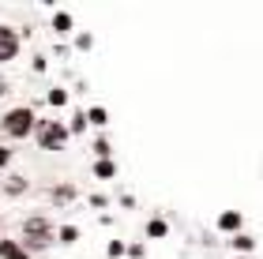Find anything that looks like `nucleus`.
Wrapping results in <instances>:
<instances>
[{"label":"nucleus","instance_id":"obj_16","mask_svg":"<svg viewBox=\"0 0 263 259\" xmlns=\"http://www.w3.org/2000/svg\"><path fill=\"white\" fill-rule=\"evenodd\" d=\"M94 150H98V158H105V154H109V143H105V139H98V143H94Z\"/></svg>","mask_w":263,"mask_h":259},{"label":"nucleus","instance_id":"obj_2","mask_svg":"<svg viewBox=\"0 0 263 259\" xmlns=\"http://www.w3.org/2000/svg\"><path fill=\"white\" fill-rule=\"evenodd\" d=\"M23 241L30 244V248H45V244H53V222L45 214H30L23 222Z\"/></svg>","mask_w":263,"mask_h":259},{"label":"nucleus","instance_id":"obj_7","mask_svg":"<svg viewBox=\"0 0 263 259\" xmlns=\"http://www.w3.org/2000/svg\"><path fill=\"white\" fill-rule=\"evenodd\" d=\"M165 233H170V226H165L162 218H151V222H147V237H154V241H162Z\"/></svg>","mask_w":263,"mask_h":259},{"label":"nucleus","instance_id":"obj_3","mask_svg":"<svg viewBox=\"0 0 263 259\" xmlns=\"http://www.w3.org/2000/svg\"><path fill=\"white\" fill-rule=\"evenodd\" d=\"M34 135H38V143H42V150H61L64 143H68V128L61 124V121H42L38 128H34Z\"/></svg>","mask_w":263,"mask_h":259},{"label":"nucleus","instance_id":"obj_6","mask_svg":"<svg viewBox=\"0 0 263 259\" xmlns=\"http://www.w3.org/2000/svg\"><path fill=\"white\" fill-rule=\"evenodd\" d=\"M218 229H226V233L241 229V214H237V210H226V214L218 218Z\"/></svg>","mask_w":263,"mask_h":259},{"label":"nucleus","instance_id":"obj_11","mask_svg":"<svg viewBox=\"0 0 263 259\" xmlns=\"http://www.w3.org/2000/svg\"><path fill=\"white\" fill-rule=\"evenodd\" d=\"M94 173H98V176H113V173H117V166H113L109 158H98V166H94Z\"/></svg>","mask_w":263,"mask_h":259},{"label":"nucleus","instance_id":"obj_4","mask_svg":"<svg viewBox=\"0 0 263 259\" xmlns=\"http://www.w3.org/2000/svg\"><path fill=\"white\" fill-rule=\"evenodd\" d=\"M15 56H19V34L11 27H0V64L15 61Z\"/></svg>","mask_w":263,"mask_h":259},{"label":"nucleus","instance_id":"obj_9","mask_svg":"<svg viewBox=\"0 0 263 259\" xmlns=\"http://www.w3.org/2000/svg\"><path fill=\"white\" fill-rule=\"evenodd\" d=\"M87 121H90V124H98V128H102L105 121H109V113H105V109H102V105H94V109L87 113Z\"/></svg>","mask_w":263,"mask_h":259},{"label":"nucleus","instance_id":"obj_14","mask_svg":"<svg viewBox=\"0 0 263 259\" xmlns=\"http://www.w3.org/2000/svg\"><path fill=\"white\" fill-rule=\"evenodd\" d=\"M83 128H87V113H76V116H71V128H68V132H83Z\"/></svg>","mask_w":263,"mask_h":259},{"label":"nucleus","instance_id":"obj_13","mask_svg":"<svg viewBox=\"0 0 263 259\" xmlns=\"http://www.w3.org/2000/svg\"><path fill=\"white\" fill-rule=\"evenodd\" d=\"M61 241H64V244H76V241H79V229H76V226H64V229H61Z\"/></svg>","mask_w":263,"mask_h":259},{"label":"nucleus","instance_id":"obj_12","mask_svg":"<svg viewBox=\"0 0 263 259\" xmlns=\"http://www.w3.org/2000/svg\"><path fill=\"white\" fill-rule=\"evenodd\" d=\"M23 188H27V181H23V176H11V181L4 184V192H8V195H19Z\"/></svg>","mask_w":263,"mask_h":259},{"label":"nucleus","instance_id":"obj_17","mask_svg":"<svg viewBox=\"0 0 263 259\" xmlns=\"http://www.w3.org/2000/svg\"><path fill=\"white\" fill-rule=\"evenodd\" d=\"M8 162H11V150H8V147H0V169H4Z\"/></svg>","mask_w":263,"mask_h":259},{"label":"nucleus","instance_id":"obj_5","mask_svg":"<svg viewBox=\"0 0 263 259\" xmlns=\"http://www.w3.org/2000/svg\"><path fill=\"white\" fill-rule=\"evenodd\" d=\"M0 259H30V252L19 241H0Z\"/></svg>","mask_w":263,"mask_h":259},{"label":"nucleus","instance_id":"obj_10","mask_svg":"<svg viewBox=\"0 0 263 259\" xmlns=\"http://www.w3.org/2000/svg\"><path fill=\"white\" fill-rule=\"evenodd\" d=\"M53 27L61 30V34H68V30H71V15H64V11H57V15H53Z\"/></svg>","mask_w":263,"mask_h":259},{"label":"nucleus","instance_id":"obj_1","mask_svg":"<svg viewBox=\"0 0 263 259\" xmlns=\"http://www.w3.org/2000/svg\"><path fill=\"white\" fill-rule=\"evenodd\" d=\"M34 128H38V121H34V109H27V105H15V109H8L4 121H0V132H4L8 139H27Z\"/></svg>","mask_w":263,"mask_h":259},{"label":"nucleus","instance_id":"obj_8","mask_svg":"<svg viewBox=\"0 0 263 259\" xmlns=\"http://www.w3.org/2000/svg\"><path fill=\"white\" fill-rule=\"evenodd\" d=\"M233 248H237V252H252V248H256V241H252V237H245V233H237V237H233Z\"/></svg>","mask_w":263,"mask_h":259},{"label":"nucleus","instance_id":"obj_15","mask_svg":"<svg viewBox=\"0 0 263 259\" xmlns=\"http://www.w3.org/2000/svg\"><path fill=\"white\" fill-rule=\"evenodd\" d=\"M49 102H53V105H64V102H68V94H64V90H53V94H49Z\"/></svg>","mask_w":263,"mask_h":259}]
</instances>
